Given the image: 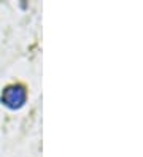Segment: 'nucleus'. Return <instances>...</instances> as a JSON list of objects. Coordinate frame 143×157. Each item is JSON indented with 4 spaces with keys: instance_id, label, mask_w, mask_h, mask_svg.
I'll list each match as a JSON object with an SVG mask.
<instances>
[{
    "instance_id": "nucleus-1",
    "label": "nucleus",
    "mask_w": 143,
    "mask_h": 157,
    "mask_svg": "<svg viewBox=\"0 0 143 157\" xmlns=\"http://www.w3.org/2000/svg\"><path fill=\"white\" fill-rule=\"evenodd\" d=\"M26 101V89L19 84H13L5 87L3 94H2V103L11 109L21 108L22 103Z\"/></svg>"
}]
</instances>
